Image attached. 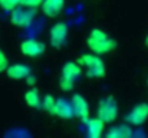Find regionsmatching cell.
Here are the masks:
<instances>
[{"instance_id": "cell-1", "label": "cell", "mask_w": 148, "mask_h": 138, "mask_svg": "<svg viewBox=\"0 0 148 138\" xmlns=\"http://www.w3.org/2000/svg\"><path fill=\"white\" fill-rule=\"evenodd\" d=\"M86 45L97 55H106L116 47V41L101 29H92L86 38Z\"/></svg>"}, {"instance_id": "cell-2", "label": "cell", "mask_w": 148, "mask_h": 138, "mask_svg": "<svg viewBox=\"0 0 148 138\" xmlns=\"http://www.w3.org/2000/svg\"><path fill=\"white\" fill-rule=\"evenodd\" d=\"M78 63L81 65V68L86 69V75L88 78H94V79H101L106 75V66L105 62L101 59V55L97 53H84L78 58Z\"/></svg>"}, {"instance_id": "cell-3", "label": "cell", "mask_w": 148, "mask_h": 138, "mask_svg": "<svg viewBox=\"0 0 148 138\" xmlns=\"http://www.w3.org/2000/svg\"><path fill=\"white\" fill-rule=\"evenodd\" d=\"M82 73L81 65L76 62H66L62 66V72H60V78H59V87L63 92H71L73 91L76 81L79 79Z\"/></svg>"}, {"instance_id": "cell-4", "label": "cell", "mask_w": 148, "mask_h": 138, "mask_svg": "<svg viewBox=\"0 0 148 138\" xmlns=\"http://www.w3.org/2000/svg\"><path fill=\"white\" fill-rule=\"evenodd\" d=\"M118 102L114 96H105L99 99L97 106V117L102 119L105 124H111L118 118Z\"/></svg>"}, {"instance_id": "cell-5", "label": "cell", "mask_w": 148, "mask_h": 138, "mask_svg": "<svg viewBox=\"0 0 148 138\" xmlns=\"http://www.w3.org/2000/svg\"><path fill=\"white\" fill-rule=\"evenodd\" d=\"M35 16H36V9L20 4L10 12V22H12V25L25 29V27L30 26Z\"/></svg>"}, {"instance_id": "cell-6", "label": "cell", "mask_w": 148, "mask_h": 138, "mask_svg": "<svg viewBox=\"0 0 148 138\" xmlns=\"http://www.w3.org/2000/svg\"><path fill=\"white\" fill-rule=\"evenodd\" d=\"M68 35H69V29H68L66 23H63V22L55 23L49 30L50 46L55 49H60L65 45V42L68 41Z\"/></svg>"}, {"instance_id": "cell-7", "label": "cell", "mask_w": 148, "mask_h": 138, "mask_svg": "<svg viewBox=\"0 0 148 138\" xmlns=\"http://www.w3.org/2000/svg\"><path fill=\"white\" fill-rule=\"evenodd\" d=\"M127 122L132 127H140L148 119V104L140 102L137 104L125 117Z\"/></svg>"}, {"instance_id": "cell-8", "label": "cell", "mask_w": 148, "mask_h": 138, "mask_svg": "<svg viewBox=\"0 0 148 138\" xmlns=\"http://www.w3.org/2000/svg\"><path fill=\"white\" fill-rule=\"evenodd\" d=\"M72 109H73V117L79 118L81 121H85L89 118V104L86 98L81 93H75L71 98Z\"/></svg>"}, {"instance_id": "cell-9", "label": "cell", "mask_w": 148, "mask_h": 138, "mask_svg": "<svg viewBox=\"0 0 148 138\" xmlns=\"http://www.w3.org/2000/svg\"><path fill=\"white\" fill-rule=\"evenodd\" d=\"M46 46L38 39H26L20 43V52L27 58H39L45 53Z\"/></svg>"}, {"instance_id": "cell-10", "label": "cell", "mask_w": 148, "mask_h": 138, "mask_svg": "<svg viewBox=\"0 0 148 138\" xmlns=\"http://www.w3.org/2000/svg\"><path fill=\"white\" fill-rule=\"evenodd\" d=\"M50 115L58 117L60 119H71V118H73V109H72L71 101H68L65 98L55 99V105H53V109H52Z\"/></svg>"}, {"instance_id": "cell-11", "label": "cell", "mask_w": 148, "mask_h": 138, "mask_svg": "<svg viewBox=\"0 0 148 138\" xmlns=\"http://www.w3.org/2000/svg\"><path fill=\"white\" fill-rule=\"evenodd\" d=\"M65 7V0H43L40 10L46 17H56Z\"/></svg>"}, {"instance_id": "cell-12", "label": "cell", "mask_w": 148, "mask_h": 138, "mask_svg": "<svg viewBox=\"0 0 148 138\" xmlns=\"http://www.w3.org/2000/svg\"><path fill=\"white\" fill-rule=\"evenodd\" d=\"M4 72L10 79L19 81V79H26L32 73V69L25 63H13V65H9Z\"/></svg>"}, {"instance_id": "cell-13", "label": "cell", "mask_w": 148, "mask_h": 138, "mask_svg": "<svg viewBox=\"0 0 148 138\" xmlns=\"http://www.w3.org/2000/svg\"><path fill=\"white\" fill-rule=\"evenodd\" d=\"M85 125H86V134L88 137L91 138H99L103 134V130H105V122L102 119H99L98 117L95 118H88L84 121Z\"/></svg>"}, {"instance_id": "cell-14", "label": "cell", "mask_w": 148, "mask_h": 138, "mask_svg": "<svg viewBox=\"0 0 148 138\" xmlns=\"http://www.w3.org/2000/svg\"><path fill=\"white\" fill-rule=\"evenodd\" d=\"M132 134L134 131L130 125H116L111 127V130L106 133V138H131Z\"/></svg>"}, {"instance_id": "cell-15", "label": "cell", "mask_w": 148, "mask_h": 138, "mask_svg": "<svg viewBox=\"0 0 148 138\" xmlns=\"http://www.w3.org/2000/svg\"><path fill=\"white\" fill-rule=\"evenodd\" d=\"M25 102L27 104V106L39 109L42 106V96H40L39 91L36 88H30L29 91H26V93H25Z\"/></svg>"}, {"instance_id": "cell-16", "label": "cell", "mask_w": 148, "mask_h": 138, "mask_svg": "<svg viewBox=\"0 0 148 138\" xmlns=\"http://www.w3.org/2000/svg\"><path fill=\"white\" fill-rule=\"evenodd\" d=\"M53 105H55V98L52 95H46L42 98V106L48 114H52V109H53Z\"/></svg>"}, {"instance_id": "cell-17", "label": "cell", "mask_w": 148, "mask_h": 138, "mask_svg": "<svg viewBox=\"0 0 148 138\" xmlns=\"http://www.w3.org/2000/svg\"><path fill=\"white\" fill-rule=\"evenodd\" d=\"M17 6H20V0H0V7L6 12H12Z\"/></svg>"}, {"instance_id": "cell-18", "label": "cell", "mask_w": 148, "mask_h": 138, "mask_svg": "<svg viewBox=\"0 0 148 138\" xmlns=\"http://www.w3.org/2000/svg\"><path fill=\"white\" fill-rule=\"evenodd\" d=\"M42 1H43V0H20V4H22V6H27V7L36 9V7H40Z\"/></svg>"}, {"instance_id": "cell-19", "label": "cell", "mask_w": 148, "mask_h": 138, "mask_svg": "<svg viewBox=\"0 0 148 138\" xmlns=\"http://www.w3.org/2000/svg\"><path fill=\"white\" fill-rule=\"evenodd\" d=\"M9 66V60H7V56L4 55V52L0 49V73L6 71V68Z\"/></svg>"}, {"instance_id": "cell-20", "label": "cell", "mask_w": 148, "mask_h": 138, "mask_svg": "<svg viewBox=\"0 0 148 138\" xmlns=\"http://www.w3.org/2000/svg\"><path fill=\"white\" fill-rule=\"evenodd\" d=\"M26 79H27V84H29V85H33V84H35V76H32V73H30Z\"/></svg>"}, {"instance_id": "cell-21", "label": "cell", "mask_w": 148, "mask_h": 138, "mask_svg": "<svg viewBox=\"0 0 148 138\" xmlns=\"http://www.w3.org/2000/svg\"><path fill=\"white\" fill-rule=\"evenodd\" d=\"M145 46L148 47V35H147V38H145Z\"/></svg>"}, {"instance_id": "cell-22", "label": "cell", "mask_w": 148, "mask_h": 138, "mask_svg": "<svg viewBox=\"0 0 148 138\" xmlns=\"http://www.w3.org/2000/svg\"><path fill=\"white\" fill-rule=\"evenodd\" d=\"M147 85H148V78H147Z\"/></svg>"}]
</instances>
